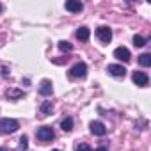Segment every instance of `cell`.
Masks as SVG:
<instances>
[{
    "label": "cell",
    "mask_w": 151,
    "mask_h": 151,
    "mask_svg": "<svg viewBox=\"0 0 151 151\" xmlns=\"http://www.w3.org/2000/svg\"><path fill=\"white\" fill-rule=\"evenodd\" d=\"M89 128H91V133L96 135V137H103V135H107V126H105L101 121H93V123L89 124Z\"/></svg>",
    "instance_id": "cell-7"
},
{
    "label": "cell",
    "mask_w": 151,
    "mask_h": 151,
    "mask_svg": "<svg viewBox=\"0 0 151 151\" xmlns=\"http://www.w3.org/2000/svg\"><path fill=\"white\" fill-rule=\"evenodd\" d=\"M7 71H9V69H7V68H6V66H4V68H2V75H4V77H7V75H9V73H7Z\"/></svg>",
    "instance_id": "cell-20"
},
{
    "label": "cell",
    "mask_w": 151,
    "mask_h": 151,
    "mask_svg": "<svg viewBox=\"0 0 151 151\" xmlns=\"http://www.w3.org/2000/svg\"><path fill=\"white\" fill-rule=\"evenodd\" d=\"M114 57H116L117 60H123V62H128V60L132 59L130 50H128L126 46H117V48L114 50Z\"/></svg>",
    "instance_id": "cell-8"
},
{
    "label": "cell",
    "mask_w": 151,
    "mask_h": 151,
    "mask_svg": "<svg viewBox=\"0 0 151 151\" xmlns=\"http://www.w3.org/2000/svg\"><path fill=\"white\" fill-rule=\"evenodd\" d=\"M52 151H59V149H52Z\"/></svg>",
    "instance_id": "cell-24"
},
{
    "label": "cell",
    "mask_w": 151,
    "mask_h": 151,
    "mask_svg": "<svg viewBox=\"0 0 151 151\" xmlns=\"http://www.w3.org/2000/svg\"><path fill=\"white\" fill-rule=\"evenodd\" d=\"M27 147H29V137H27V135H22V137H20V144H18V149H16V151H27Z\"/></svg>",
    "instance_id": "cell-17"
},
{
    "label": "cell",
    "mask_w": 151,
    "mask_h": 151,
    "mask_svg": "<svg viewBox=\"0 0 151 151\" xmlns=\"http://www.w3.org/2000/svg\"><path fill=\"white\" fill-rule=\"evenodd\" d=\"M2 11H4V6H2V4H0V13H2Z\"/></svg>",
    "instance_id": "cell-23"
},
{
    "label": "cell",
    "mask_w": 151,
    "mask_h": 151,
    "mask_svg": "<svg viewBox=\"0 0 151 151\" xmlns=\"http://www.w3.org/2000/svg\"><path fill=\"white\" fill-rule=\"evenodd\" d=\"M0 151H7V149H6V147H4V146H0Z\"/></svg>",
    "instance_id": "cell-22"
},
{
    "label": "cell",
    "mask_w": 151,
    "mask_h": 151,
    "mask_svg": "<svg viewBox=\"0 0 151 151\" xmlns=\"http://www.w3.org/2000/svg\"><path fill=\"white\" fill-rule=\"evenodd\" d=\"M107 71H109V75L117 77V78H123L124 75H126V68L121 66V64H109L107 66Z\"/></svg>",
    "instance_id": "cell-6"
},
{
    "label": "cell",
    "mask_w": 151,
    "mask_h": 151,
    "mask_svg": "<svg viewBox=\"0 0 151 151\" xmlns=\"http://www.w3.org/2000/svg\"><path fill=\"white\" fill-rule=\"evenodd\" d=\"M75 36H77V39H80V41H89V37H91V30H89L87 27H80Z\"/></svg>",
    "instance_id": "cell-12"
},
{
    "label": "cell",
    "mask_w": 151,
    "mask_h": 151,
    "mask_svg": "<svg viewBox=\"0 0 151 151\" xmlns=\"http://www.w3.org/2000/svg\"><path fill=\"white\" fill-rule=\"evenodd\" d=\"M96 37H98L103 45H107V43H110V39H112V30H110L109 27L101 25V27L96 29Z\"/></svg>",
    "instance_id": "cell-4"
},
{
    "label": "cell",
    "mask_w": 151,
    "mask_h": 151,
    "mask_svg": "<svg viewBox=\"0 0 151 151\" xmlns=\"http://www.w3.org/2000/svg\"><path fill=\"white\" fill-rule=\"evenodd\" d=\"M36 137H37L41 142H50V140H53L55 133H53V128H52V126H41V128H37Z\"/></svg>",
    "instance_id": "cell-3"
},
{
    "label": "cell",
    "mask_w": 151,
    "mask_h": 151,
    "mask_svg": "<svg viewBox=\"0 0 151 151\" xmlns=\"http://www.w3.org/2000/svg\"><path fill=\"white\" fill-rule=\"evenodd\" d=\"M6 96H7L9 100L16 101V100H22V98L25 96V93L20 91V89H7V91H6Z\"/></svg>",
    "instance_id": "cell-11"
},
{
    "label": "cell",
    "mask_w": 151,
    "mask_h": 151,
    "mask_svg": "<svg viewBox=\"0 0 151 151\" xmlns=\"http://www.w3.org/2000/svg\"><path fill=\"white\" fill-rule=\"evenodd\" d=\"M52 109H53V103H52L50 100H46V101H43V103H41L39 112H41L43 116H48V114H52Z\"/></svg>",
    "instance_id": "cell-13"
},
{
    "label": "cell",
    "mask_w": 151,
    "mask_h": 151,
    "mask_svg": "<svg viewBox=\"0 0 151 151\" xmlns=\"http://www.w3.org/2000/svg\"><path fill=\"white\" fill-rule=\"evenodd\" d=\"M75 151H93V149H91V146H89V144H86V142H80V144H77Z\"/></svg>",
    "instance_id": "cell-19"
},
{
    "label": "cell",
    "mask_w": 151,
    "mask_h": 151,
    "mask_svg": "<svg viewBox=\"0 0 151 151\" xmlns=\"http://www.w3.org/2000/svg\"><path fill=\"white\" fill-rule=\"evenodd\" d=\"M139 64L144 66V68L151 66V53H142V55L139 57Z\"/></svg>",
    "instance_id": "cell-16"
},
{
    "label": "cell",
    "mask_w": 151,
    "mask_h": 151,
    "mask_svg": "<svg viewBox=\"0 0 151 151\" xmlns=\"http://www.w3.org/2000/svg\"><path fill=\"white\" fill-rule=\"evenodd\" d=\"M64 7H66V11H69V13H80V11L84 9V4L80 2V0H68V2L64 4Z\"/></svg>",
    "instance_id": "cell-9"
},
{
    "label": "cell",
    "mask_w": 151,
    "mask_h": 151,
    "mask_svg": "<svg viewBox=\"0 0 151 151\" xmlns=\"http://www.w3.org/2000/svg\"><path fill=\"white\" fill-rule=\"evenodd\" d=\"M69 77L71 78H86L87 77V64L86 62H77L75 66H71Z\"/></svg>",
    "instance_id": "cell-2"
},
{
    "label": "cell",
    "mask_w": 151,
    "mask_h": 151,
    "mask_svg": "<svg viewBox=\"0 0 151 151\" xmlns=\"http://www.w3.org/2000/svg\"><path fill=\"white\" fill-rule=\"evenodd\" d=\"M20 128V123L16 119H9V117H0V133H14Z\"/></svg>",
    "instance_id": "cell-1"
},
{
    "label": "cell",
    "mask_w": 151,
    "mask_h": 151,
    "mask_svg": "<svg viewBox=\"0 0 151 151\" xmlns=\"http://www.w3.org/2000/svg\"><path fill=\"white\" fill-rule=\"evenodd\" d=\"M132 80H133V84L139 86V87H146V86L149 84V77H147L144 71H133Z\"/></svg>",
    "instance_id": "cell-5"
},
{
    "label": "cell",
    "mask_w": 151,
    "mask_h": 151,
    "mask_svg": "<svg viewBox=\"0 0 151 151\" xmlns=\"http://www.w3.org/2000/svg\"><path fill=\"white\" fill-rule=\"evenodd\" d=\"M59 50L64 52V53H66V52H71V50H73V45H71L69 41H59Z\"/></svg>",
    "instance_id": "cell-18"
},
{
    "label": "cell",
    "mask_w": 151,
    "mask_h": 151,
    "mask_svg": "<svg viewBox=\"0 0 151 151\" xmlns=\"http://www.w3.org/2000/svg\"><path fill=\"white\" fill-rule=\"evenodd\" d=\"M52 93H53V84L50 80H43L39 84V94L41 96H52Z\"/></svg>",
    "instance_id": "cell-10"
},
{
    "label": "cell",
    "mask_w": 151,
    "mask_h": 151,
    "mask_svg": "<svg viewBox=\"0 0 151 151\" xmlns=\"http://www.w3.org/2000/svg\"><path fill=\"white\" fill-rule=\"evenodd\" d=\"M60 128H62V132H71L73 130V117H64L60 121Z\"/></svg>",
    "instance_id": "cell-14"
},
{
    "label": "cell",
    "mask_w": 151,
    "mask_h": 151,
    "mask_svg": "<svg viewBox=\"0 0 151 151\" xmlns=\"http://www.w3.org/2000/svg\"><path fill=\"white\" fill-rule=\"evenodd\" d=\"M94 151H109V149H107V147H103V146H101V147H98V149H94Z\"/></svg>",
    "instance_id": "cell-21"
},
{
    "label": "cell",
    "mask_w": 151,
    "mask_h": 151,
    "mask_svg": "<svg viewBox=\"0 0 151 151\" xmlns=\"http://www.w3.org/2000/svg\"><path fill=\"white\" fill-rule=\"evenodd\" d=\"M133 45H135L137 48H142V46L147 45V39L142 37V36H139V34H135V36H133Z\"/></svg>",
    "instance_id": "cell-15"
}]
</instances>
